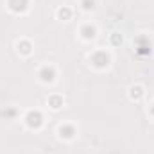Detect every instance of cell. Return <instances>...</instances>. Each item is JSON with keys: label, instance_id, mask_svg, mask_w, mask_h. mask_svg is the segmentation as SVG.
I'll use <instances>...</instances> for the list:
<instances>
[{"label": "cell", "instance_id": "1", "mask_svg": "<svg viewBox=\"0 0 154 154\" xmlns=\"http://www.w3.org/2000/svg\"><path fill=\"white\" fill-rule=\"evenodd\" d=\"M27 124H29V125L38 127L39 124H41V115H39L38 111H31V113L27 115Z\"/></svg>", "mask_w": 154, "mask_h": 154}, {"label": "cell", "instance_id": "2", "mask_svg": "<svg viewBox=\"0 0 154 154\" xmlns=\"http://www.w3.org/2000/svg\"><path fill=\"white\" fill-rule=\"evenodd\" d=\"M41 79H43V81H52V79H54V68L45 66V68L41 70Z\"/></svg>", "mask_w": 154, "mask_h": 154}, {"label": "cell", "instance_id": "3", "mask_svg": "<svg viewBox=\"0 0 154 154\" xmlns=\"http://www.w3.org/2000/svg\"><path fill=\"white\" fill-rule=\"evenodd\" d=\"M82 32H84V36H86V38H93V36H95V29H93V27H90V25H86V27L82 29Z\"/></svg>", "mask_w": 154, "mask_h": 154}, {"label": "cell", "instance_id": "4", "mask_svg": "<svg viewBox=\"0 0 154 154\" xmlns=\"http://www.w3.org/2000/svg\"><path fill=\"white\" fill-rule=\"evenodd\" d=\"M59 133H61V134H63V133H68V138H72V136H74V129H72V127H61V129H59Z\"/></svg>", "mask_w": 154, "mask_h": 154}, {"label": "cell", "instance_id": "5", "mask_svg": "<svg viewBox=\"0 0 154 154\" xmlns=\"http://www.w3.org/2000/svg\"><path fill=\"white\" fill-rule=\"evenodd\" d=\"M82 4H84V9H90V7H93V4H95V2H93V0H84Z\"/></svg>", "mask_w": 154, "mask_h": 154}]
</instances>
